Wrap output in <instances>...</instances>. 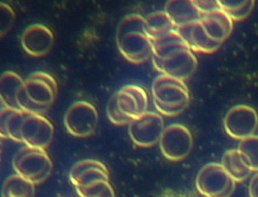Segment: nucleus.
Masks as SVG:
<instances>
[{
  "label": "nucleus",
  "mask_w": 258,
  "mask_h": 197,
  "mask_svg": "<svg viewBox=\"0 0 258 197\" xmlns=\"http://www.w3.org/2000/svg\"><path fill=\"white\" fill-rule=\"evenodd\" d=\"M116 39L120 53L131 63L142 64L153 57V39L140 14H129L120 21Z\"/></svg>",
  "instance_id": "1"
},
{
  "label": "nucleus",
  "mask_w": 258,
  "mask_h": 197,
  "mask_svg": "<svg viewBox=\"0 0 258 197\" xmlns=\"http://www.w3.org/2000/svg\"><path fill=\"white\" fill-rule=\"evenodd\" d=\"M58 93L56 79L46 72L32 73L17 96L19 109L29 114H45Z\"/></svg>",
  "instance_id": "2"
},
{
  "label": "nucleus",
  "mask_w": 258,
  "mask_h": 197,
  "mask_svg": "<svg viewBox=\"0 0 258 197\" xmlns=\"http://www.w3.org/2000/svg\"><path fill=\"white\" fill-rule=\"evenodd\" d=\"M153 102L162 116L181 115L190 103V91L185 81L160 75L152 84Z\"/></svg>",
  "instance_id": "3"
},
{
  "label": "nucleus",
  "mask_w": 258,
  "mask_h": 197,
  "mask_svg": "<svg viewBox=\"0 0 258 197\" xmlns=\"http://www.w3.org/2000/svg\"><path fill=\"white\" fill-rule=\"evenodd\" d=\"M13 168L18 176L36 184L45 182L53 171V162L46 149L23 146L17 151Z\"/></svg>",
  "instance_id": "4"
},
{
  "label": "nucleus",
  "mask_w": 258,
  "mask_h": 197,
  "mask_svg": "<svg viewBox=\"0 0 258 197\" xmlns=\"http://www.w3.org/2000/svg\"><path fill=\"white\" fill-rule=\"evenodd\" d=\"M235 184L221 163L216 162L204 165L196 179L197 190L204 197H231Z\"/></svg>",
  "instance_id": "5"
},
{
  "label": "nucleus",
  "mask_w": 258,
  "mask_h": 197,
  "mask_svg": "<svg viewBox=\"0 0 258 197\" xmlns=\"http://www.w3.org/2000/svg\"><path fill=\"white\" fill-rule=\"evenodd\" d=\"M98 124V112L88 101L73 103L64 115V126L68 133L76 138H87L93 135Z\"/></svg>",
  "instance_id": "6"
},
{
  "label": "nucleus",
  "mask_w": 258,
  "mask_h": 197,
  "mask_svg": "<svg viewBox=\"0 0 258 197\" xmlns=\"http://www.w3.org/2000/svg\"><path fill=\"white\" fill-rule=\"evenodd\" d=\"M193 143V136L186 126L173 124L164 129L159 147L162 155L167 160L181 161L189 156Z\"/></svg>",
  "instance_id": "7"
},
{
  "label": "nucleus",
  "mask_w": 258,
  "mask_h": 197,
  "mask_svg": "<svg viewBox=\"0 0 258 197\" xmlns=\"http://www.w3.org/2000/svg\"><path fill=\"white\" fill-rule=\"evenodd\" d=\"M164 121L159 113L147 112L129 124L128 134L133 143L148 148L159 143L164 131Z\"/></svg>",
  "instance_id": "8"
},
{
  "label": "nucleus",
  "mask_w": 258,
  "mask_h": 197,
  "mask_svg": "<svg viewBox=\"0 0 258 197\" xmlns=\"http://www.w3.org/2000/svg\"><path fill=\"white\" fill-rule=\"evenodd\" d=\"M226 134L235 140L255 136L258 128V114L252 106L240 104L231 107L223 120Z\"/></svg>",
  "instance_id": "9"
},
{
  "label": "nucleus",
  "mask_w": 258,
  "mask_h": 197,
  "mask_svg": "<svg viewBox=\"0 0 258 197\" xmlns=\"http://www.w3.org/2000/svg\"><path fill=\"white\" fill-rule=\"evenodd\" d=\"M154 68L161 75L180 80H187L195 74L198 68V60L195 52L188 49L180 50L164 59L152 57Z\"/></svg>",
  "instance_id": "10"
},
{
  "label": "nucleus",
  "mask_w": 258,
  "mask_h": 197,
  "mask_svg": "<svg viewBox=\"0 0 258 197\" xmlns=\"http://www.w3.org/2000/svg\"><path fill=\"white\" fill-rule=\"evenodd\" d=\"M21 139L25 146L46 149L54 139V125L44 115L27 113L21 129Z\"/></svg>",
  "instance_id": "11"
},
{
  "label": "nucleus",
  "mask_w": 258,
  "mask_h": 197,
  "mask_svg": "<svg viewBox=\"0 0 258 197\" xmlns=\"http://www.w3.org/2000/svg\"><path fill=\"white\" fill-rule=\"evenodd\" d=\"M21 45L29 56L42 57L54 46V33L44 24H32L23 31Z\"/></svg>",
  "instance_id": "12"
},
{
  "label": "nucleus",
  "mask_w": 258,
  "mask_h": 197,
  "mask_svg": "<svg viewBox=\"0 0 258 197\" xmlns=\"http://www.w3.org/2000/svg\"><path fill=\"white\" fill-rule=\"evenodd\" d=\"M116 94L120 111L132 121L147 113L149 97L141 86L126 85Z\"/></svg>",
  "instance_id": "13"
},
{
  "label": "nucleus",
  "mask_w": 258,
  "mask_h": 197,
  "mask_svg": "<svg viewBox=\"0 0 258 197\" xmlns=\"http://www.w3.org/2000/svg\"><path fill=\"white\" fill-rule=\"evenodd\" d=\"M110 181V172L105 164L95 159H84L71 168L70 181L75 188L87 186L96 181Z\"/></svg>",
  "instance_id": "14"
},
{
  "label": "nucleus",
  "mask_w": 258,
  "mask_h": 197,
  "mask_svg": "<svg viewBox=\"0 0 258 197\" xmlns=\"http://www.w3.org/2000/svg\"><path fill=\"white\" fill-rule=\"evenodd\" d=\"M176 30L193 52L212 54L221 47V43L215 42L209 37L201 21L192 22L187 25L177 27Z\"/></svg>",
  "instance_id": "15"
},
{
  "label": "nucleus",
  "mask_w": 258,
  "mask_h": 197,
  "mask_svg": "<svg viewBox=\"0 0 258 197\" xmlns=\"http://www.w3.org/2000/svg\"><path fill=\"white\" fill-rule=\"evenodd\" d=\"M200 21L209 37L218 43L225 41L233 29V20L221 9L201 15Z\"/></svg>",
  "instance_id": "16"
},
{
  "label": "nucleus",
  "mask_w": 258,
  "mask_h": 197,
  "mask_svg": "<svg viewBox=\"0 0 258 197\" xmlns=\"http://www.w3.org/2000/svg\"><path fill=\"white\" fill-rule=\"evenodd\" d=\"M164 12L174 22L176 27L201 20V13L198 11L193 0H169L165 4Z\"/></svg>",
  "instance_id": "17"
},
{
  "label": "nucleus",
  "mask_w": 258,
  "mask_h": 197,
  "mask_svg": "<svg viewBox=\"0 0 258 197\" xmlns=\"http://www.w3.org/2000/svg\"><path fill=\"white\" fill-rule=\"evenodd\" d=\"M27 113L17 108L2 106L0 111V134L3 138L22 143L21 129Z\"/></svg>",
  "instance_id": "18"
},
{
  "label": "nucleus",
  "mask_w": 258,
  "mask_h": 197,
  "mask_svg": "<svg viewBox=\"0 0 258 197\" xmlns=\"http://www.w3.org/2000/svg\"><path fill=\"white\" fill-rule=\"evenodd\" d=\"M221 165L235 183L246 181L253 172L239 149L226 151L222 156Z\"/></svg>",
  "instance_id": "19"
},
{
  "label": "nucleus",
  "mask_w": 258,
  "mask_h": 197,
  "mask_svg": "<svg viewBox=\"0 0 258 197\" xmlns=\"http://www.w3.org/2000/svg\"><path fill=\"white\" fill-rule=\"evenodd\" d=\"M25 80L21 78L15 72H5L0 78V98H2V106L11 108H17V96L20 90L23 88Z\"/></svg>",
  "instance_id": "20"
},
{
  "label": "nucleus",
  "mask_w": 258,
  "mask_h": 197,
  "mask_svg": "<svg viewBox=\"0 0 258 197\" xmlns=\"http://www.w3.org/2000/svg\"><path fill=\"white\" fill-rule=\"evenodd\" d=\"M145 20L148 34L153 40L161 38L177 29L174 22L164 11L149 14Z\"/></svg>",
  "instance_id": "21"
},
{
  "label": "nucleus",
  "mask_w": 258,
  "mask_h": 197,
  "mask_svg": "<svg viewBox=\"0 0 258 197\" xmlns=\"http://www.w3.org/2000/svg\"><path fill=\"white\" fill-rule=\"evenodd\" d=\"M188 48V45L182 36L177 30H174L161 38L153 40V57L164 59L180 50Z\"/></svg>",
  "instance_id": "22"
},
{
  "label": "nucleus",
  "mask_w": 258,
  "mask_h": 197,
  "mask_svg": "<svg viewBox=\"0 0 258 197\" xmlns=\"http://www.w3.org/2000/svg\"><path fill=\"white\" fill-rule=\"evenodd\" d=\"M35 185L26 179L12 174L3 184L2 197H34Z\"/></svg>",
  "instance_id": "23"
},
{
  "label": "nucleus",
  "mask_w": 258,
  "mask_h": 197,
  "mask_svg": "<svg viewBox=\"0 0 258 197\" xmlns=\"http://www.w3.org/2000/svg\"><path fill=\"white\" fill-rule=\"evenodd\" d=\"M220 8L223 10L233 21H241L246 19L251 12L253 11L255 3L252 0H245V2H232V0H227V2H222L219 0Z\"/></svg>",
  "instance_id": "24"
},
{
  "label": "nucleus",
  "mask_w": 258,
  "mask_h": 197,
  "mask_svg": "<svg viewBox=\"0 0 258 197\" xmlns=\"http://www.w3.org/2000/svg\"><path fill=\"white\" fill-rule=\"evenodd\" d=\"M79 197H116L110 181H96L87 186L76 188Z\"/></svg>",
  "instance_id": "25"
},
{
  "label": "nucleus",
  "mask_w": 258,
  "mask_h": 197,
  "mask_svg": "<svg viewBox=\"0 0 258 197\" xmlns=\"http://www.w3.org/2000/svg\"><path fill=\"white\" fill-rule=\"evenodd\" d=\"M238 149L251 169L258 172V136H252L241 141Z\"/></svg>",
  "instance_id": "26"
},
{
  "label": "nucleus",
  "mask_w": 258,
  "mask_h": 197,
  "mask_svg": "<svg viewBox=\"0 0 258 197\" xmlns=\"http://www.w3.org/2000/svg\"><path fill=\"white\" fill-rule=\"evenodd\" d=\"M106 115L109 120L114 124V125H126V124H131L132 120L128 117H126L121 111L118 106L117 102V94H113L112 97L110 98L109 102H107L106 106Z\"/></svg>",
  "instance_id": "27"
},
{
  "label": "nucleus",
  "mask_w": 258,
  "mask_h": 197,
  "mask_svg": "<svg viewBox=\"0 0 258 197\" xmlns=\"http://www.w3.org/2000/svg\"><path fill=\"white\" fill-rule=\"evenodd\" d=\"M0 7H2V34H4L11 28L15 13L13 9L6 4H0Z\"/></svg>",
  "instance_id": "28"
},
{
  "label": "nucleus",
  "mask_w": 258,
  "mask_h": 197,
  "mask_svg": "<svg viewBox=\"0 0 258 197\" xmlns=\"http://www.w3.org/2000/svg\"><path fill=\"white\" fill-rule=\"evenodd\" d=\"M195 6L197 7L198 11L201 13V15L209 14L216 10L221 9L219 0H203V2H198V0H193Z\"/></svg>",
  "instance_id": "29"
},
{
  "label": "nucleus",
  "mask_w": 258,
  "mask_h": 197,
  "mask_svg": "<svg viewBox=\"0 0 258 197\" xmlns=\"http://www.w3.org/2000/svg\"><path fill=\"white\" fill-rule=\"evenodd\" d=\"M249 196L258 197V172L254 174L249 185Z\"/></svg>",
  "instance_id": "30"
}]
</instances>
